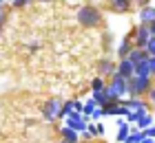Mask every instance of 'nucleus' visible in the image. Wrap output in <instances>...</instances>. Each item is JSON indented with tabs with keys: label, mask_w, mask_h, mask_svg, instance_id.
Returning a JSON list of instances; mask_svg holds the SVG:
<instances>
[{
	"label": "nucleus",
	"mask_w": 155,
	"mask_h": 143,
	"mask_svg": "<svg viewBox=\"0 0 155 143\" xmlns=\"http://www.w3.org/2000/svg\"><path fill=\"white\" fill-rule=\"evenodd\" d=\"M142 143H155V139H149V137H144V139H142Z\"/></svg>",
	"instance_id": "obj_30"
},
{
	"label": "nucleus",
	"mask_w": 155,
	"mask_h": 143,
	"mask_svg": "<svg viewBox=\"0 0 155 143\" xmlns=\"http://www.w3.org/2000/svg\"><path fill=\"white\" fill-rule=\"evenodd\" d=\"M153 22H155V7H151V5L142 7V9H140V24L149 26Z\"/></svg>",
	"instance_id": "obj_9"
},
{
	"label": "nucleus",
	"mask_w": 155,
	"mask_h": 143,
	"mask_svg": "<svg viewBox=\"0 0 155 143\" xmlns=\"http://www.w3.org/2000/svg\"><path fill=\"white\" fill-rule=\"evenodd\" d=\"M115 75H120L122 79H131V77L135 75V66H133L129 60H120L117 68H115Z\"/></svg>",
	"instance_id": "obj_8"
},
{
	"label": "nucleus",
	"mask_w": 155,
	"mask_h": 143,
	"mask_svg": "<svg viewBox=\"0 0 155 143\" xmlns=\"http://www.w3.org/2000/svg\"><path fill=\"white\" fill-rule=\"evenodd\" d=\"M135 75L137 77H151V73H149V62H140L137 66H135Z\"/></svg>",
	"instance_id": "obj_19"
},
{
	"label": "nucleus",
	"mask_w": 155,
	"mask_h": 143,
	"mask_svg": "<svg viewBox=\"0 0 155 143\" xmlns=\"http://www.w3.org/2000/svg\"><path fill=\"white\" fill-rule=\"evenodd\" d=\"M111 7H113L115 11H126L131 7V2L129 0H113V2H111Z\"/></svg>",
	"instance_id": "obj_21"
},
{
	"label": "nucleus",
	"mask_w": 155,
	"mask_h": 143,
	"mask_svg": "<svg viewBox=\"0 0 155 143\" xmlns=\"http://www.w3.org/2000/svg\"><path fill=\"white\" fill-rule=\"evenodd\" d=\"M153 121H155V119H153V114H151V112H144L142 117H140V121L135 123V128H137L140 132H144V130H149V128L153 126Z\"/></svg>",
	"instance_id": "obj_12"
},
{
	"label": "nucleus",
	"mask_w": 155,
	"mask_h": 143,
	"mask_svg": "<svg viewBox=\"0 0 155 143\" xmlns=\"http://www.w3.org/2000/svg\"><path fill=\"white\" fill-rule=\"evenodd\" d=\"M126 60H129L133 66H137L140 62H144V60H146V51H142V48H135V46H133V48H131V53L126 55Z\"/></svg>",
	"instance_id": "obj_10"
},
{
	"label": "nucleus",
	"mask_w": 155,
	"mask_h": 143,
	"mask_svg": "<svg viewBox=\"0 0 155 143\" xmlns=\"http://www.w3.org/2000/svg\"><path fill=\"white\" fill-rule=\"evenodd\" d=\"M104 88H107V84H104L102 77H93V82H91V90L97 92V90H104Z\"/></svg>",
	"instance_id": "obj_22"
},
{
	"label": "nucleus",
	"mask_w": 155,
	"mask_h": 143,
	"mask_svg": "<svg viewBox=\"0 0 155 143\" xmlns=\"http://www.w3.org/2000/svg\"><path fill=\"white\" fill-rule=\"evenodd\" d=\"M100 20H102V16H100V11H97L95 7L84 5V7L78 9V22H80L82 26H97Z\"/></svg>",
	"instance_id": "obj_3"
},
{
	"label": "nucleus",
	"mask_w": 155,
	"mask_h": 143,
	"mask_svg": "<svg viewBox=\"0 0 155 143\" xmlns=\"http://www.w3.org/2000/svg\"><path fill=\"white\" fill-rule=\"evenodd\" d=\"M104 92H107L109 101H124V97L129 95L126 92V79H122L120 75H113L111 82L107 84V88H104Z\"/></svg>",
	"instance_id": "obj_2"
},
{
	"label": "nucleus",
	"mask_w": 155,
	"mask_h": 143,
	"mask_svg": "<svg viewBox=\"0 0 155 143\" xmlns=\"http://www.w3.org/2000/svg\"><path fill=\"white\" fill-rule=\"evenodd\" d=\"M62 99L60 97H51L49 101L42 106V117H45L47 121H55V119H60L62 117Z\"/></svg>",
	"instance_id": "obj_4"
},
{
	"label": "nucleus",
	"mask_w": 155,
	"mask_h": 143,
	"mask_svg": "<svg viewBox=\"0 0 155 143\" xmlns=\"http://www.w3.org/2000/svg\"><path fill=\"white\" fill-rule=\"evenodd\" d=\"M146 57H155V35H151L149 38V44H146Z\"/></svg>",
	"instance_id": "obj_24"
},
{
	"label": "nucleus",
	"mask_w": 155,
	"mask_h": 143,
	"mask_svg": "<svg viewBox=\"0 0 155 143\" xmlns=\"http://www.w3.org/2000/svg\"><path fill=\"white\" fill-rule=\"evenodd\" d=\"M129 134H131V126L122 119V121H120V128H117V141H120V143H124Z\"/></svg>",
	"instance_id": "obj_16"
},
{
	"label": "nucleus",
	"mask_w": 155,
	"mask_h": 143,
	"mask_svg": "<svg viewBox=\"0 0 155 143\" xmlns=\"http://www.w3.org/2000/svg\"><path fill=\"white\" fill-rule=\"evenodd\" d=\"M91 99L95 101V106H97V108H104L107 104H111V101H109V97H107V92H104V90H97V92H93V95H91Z\"/></svg>",
	"instance_id": "obj_14"
},
{
	"label": "nucleus",
	"mask_w": 155,
	"mask_h": 143,
	"mask_svg": "<svg viewBox=\"0 0 155 143\" xmlns=\"http://www.w3.org/2000/svg\"><path fill=\"white\" fill-rule=\"evenodd\" d=\"M122 104L126 106V110H129V112H137V114H144L146 110H149V104H146V101H142L140 97H135V99H124Z\"/></svg>",
	"instance_id": "obj_7"
},
{
	"label": "nucleus",
	"mask_w": 155,
	"mask_h": 143,
	"mask_svg": "<svg viewBox=\"0 0 155 143\" xmlns=\"http://www.w3.org/2000/svg\"><path fill=\"white\" fill-rule=\"evenodd\" d=\"M131 48H133V44L129 42V38H124L122 42H120V46H117V55H120V60H126V55L131 53Z\"/></svg>",
	"instance_id": "obj_15"
},
{
	"label": "nucleus",
	"mask_w": 155,
	"mask_h": 143,
	"mask_svg": "<svg viewBox=\"0 0 155 143\" xmlns=\"http://www.w3.org/2000/svg\"><path fill=\"white\" fill-rule=\"evenodd\" d=\"M149 31H151V35H155V22H153V24H149Z\"/></svg>",
	"instance_id": "obj_31"
},
{
	"label": "nucleus",
	"mask_w": 155,
	"mask_h": 143,
	"mask_svg": "<svg viewBox=\"0 0 155 143\" xmlns=\"http://www.w3.org/2000/svg\"><path fill=\"white\" fill-rule=\"evenodd\" d=\"M149 38H151V31H149V26H144V24H137L135 29V33H133V46L135 48H146V44H149Z\"/></svg>",
	"instance_id": "obj_5"
},
{
	"label": "nucleus",
	"mask_w": 155,
	"mask_h": 143,
	"mask_svg": "<svg viewBox=\"0 0 155 143\" xmlns=\"http://www.w3.org/2000/svg\"><path fill=\"white\" fill-rule=\"evenodd\" d=\"M102 117H104V108H95V110H93V114H91V119H93V121L102 119Z\"/></svg>",
	"instance_id": "obj_26"
},
{
	"label": "nucleus",
	"mask_w": 155,
	"mask_h": 143,
	"mask_svg": "<svg viewBox=\"0 0 155 143\" xmlns=\"http://www.w3.org/2000/svg\"><path fill=\"white\" fill-rule=\"evenodd\" d=\"M117 106H120V101H111V104H107V106H104V114L117 117Z\"/></svg>",
	"instance_id": "obj_23"
},
{
	"label": "nucleus",
	"mask_w": 155,
	"mask_h": 143,
	"mask_svg": "<svg viewBox=\"0 0 155 143\" xmlns=\"http://www.w3.org/2000/svg\"><path fill=\"white\" fill-rule=\"evenodd\" d=\"M2 7H5V5L0 2V24H2V18H5V9H2Z\"/></svg>",
	"instance_id": "obj_29"
},
{
	"label": "nucleus",
	"mask_w": 155,
	"mask_h": 143,
	"mask_svg": "<svg viewBox=\"0 0 155 143\" xmlns=\"http://www.w3.org/2000/svg\"><path fill=\"white\" fill-rule=\"evenodd\" d=\"M153 119H155V114H153Z\"/></svg>",
	"instance_id": "obj_34"
},
{
	"label": "nucleus",
	"mask_w": 155,
	"mask_h": 143,
	"mask_svg": "<svg viewBox=\"0 0 155 143\" xmlns=\"http://www.w3.org/2000/svg\"><path fill=\"white\" fill-rule=\"evenodd\" d=\"M153 88H155V86H153Z\"/></svg>",
	"instance_id": "obj_35"
},
{
	"label": "nucleus",
	"mask_w": 155,
	"mask_h": 143,
	"mask_svg": "<svg viewBox=\"0 0 155 143\" xmlns=\"http://www.w3.org/2000/svg\"><path fill=\"white\" fill-rule=\"evenodd\" d=\"M82 143H91V141H82Z\"/></svg>",
	"instance_id": "obj_33"
},
{
	"label": "nucleus",
	"mask_w": 155,
	"mask_h": 143,
	"mask_svg": "<svg viewBox=\"0 0 155 143\" xmlns=\"http://www.w3.org/2000/svg\"><path fill=\"white\" fill-rule=\"evenodd\" d=\"M95 108H97V106H95V101H93V99H87V101H84V108H82V117H84V119H87V117H91Z\"/></svg>",
	"instance_id": "obj_20"
},
{
	"label": "nucleus",
	"mask_w": 155,
	"mask_h": 143,
	"mask_svg": "<svg viewBox=\"0 0 155 143\" xmlns=\"http://www.w3.org/2000/svg\"><path fill=\"white\" fill-rule=\"evenodd\" d=\"M64 126L67 128H71V130H75L78 134H82V132H87V119L82 117V114H71V117H67L64 121Z\"/></svg>",
	"instance_id": "obj_6"
},
{
	"label": "nucleus",
	"mask_w": 155,
	"mask_h": 143,
	"mask_svg": "<svg viewBox=\"0 0 155 143\" xmlns=\"http://www.w3.org/2000/svg\"><path fill=\"white\" fill-rule=\"evenodd\" d=\"M71 114H78L75 112V99H69V101L62 104V117H71Z\"/></svg>",
	"instance_id": "obj_17"
},
{
	"label": "nucleus",
	"mask_w": 155,
	"mask_h": 143,
	"mask_svg": "<svg viewBox=\"0 0 155 143\" xmlns=\"http://www.w3.org/2000/svg\"><path fill=\"white\" fill-rule=\"evenodd\" d=\"M60 139H62V141H69V143H80V134H78L75 130H71V128L62 126V130H60Z\"/></svg>",
	"instance_id": "obj_11"
},
{
	"label": "nucleus",
	"mask_w": 155,
	"mask_h": 143,
	"mask_svg": "<svg viewBox=\"0 0 155 143\" xmlns=\"http://www.w3.org/2000/svg\"><path fill=\"white\" fill-rule=\"evenodd\" d=\"M104 132H107V130H104V126L102 123H95V130H93V137H102V134Z\"/></svg>",
	"instance_id": "obj_27"
},
{
	"label": "nucleus",
	"mask_w": 155,
	"mask_h": 143,
	"mask_svg": "<svg viewBox=\"0 0 155 143\" xmlns=\"http://www.w3.org/2000/svg\"><path fill=\"white\" fill-rule=\"evenodd\" d=\"M60 143H69V141H62V139H60Z\"/></svg>",
	"instance_id": "obj_32"
},
{
	"label": "nucleus",
	"mask_w": 155,
	"mask_h": 143,
	"mask_svg": "<svg viewBox=\"0 0 155 143\" xmlns=\"http://www.w3.org/2000/svg\"><path fill=\"white\" fill-rule=\"evenodd\" d=\"M142 139H144V132H140L137 128H131V134L126 137L124 143H142Z\"/></svg>",
	"instance_id": "obj_18"
},
{
	"label": "nucleus",
	"mask_w": 155,
	"mask_h": 143,
	"mask_svg": "<svg viewBox=\"0 0 155 143\" xmlns=\"http://www.w3.org/2000/svg\"><path fill=\"white\" fill-rule=\"evenodd\" d=\"M151 88H153L151 77H137V75H133L131 79H126V92H129V99H135L140 95H146Z\"/></svg>",
	"instance_id": "obj_1"
},
{
	"label": "nucleus",
	"mask_w": 155,
	"mask_h": 143,
	"mask_svg": "<svg viewBox=\"0 0 155 143\" xmlns=\"http://www.w3.org/2000/svg\"><path fill=\"white\" fill-rule=\"evenodd\" d=\"M149 101H151V104H155V88H151V90H149Z\"/></svg>",
	"instance_id": "obj_28"
},
{
	"label": "nucleus",
	"mask_w": 155,
	"mask_h": 143,
	"mask_svg": "<svg viewBox=\"0 0 155 143\" xmlns=\"http://www.w3.org/2000/svg\"><path fill=\"white\" fill-rule=\"evenodd\" d=\"M146 62H149V73H151V79L155 77V57H146Z\"/></svg>",
	"instance_id": "obj_25"
},
{
	"label": "nucleus",
	"mask_w": 155,
	"mask_h": 143,
	"mask_svg": "<svg viewBox=\"0 0 155 143\" xmlns=\"http://www.w3.org/2000/svg\"><path fill=\"white\" fill-rule=\"evenodd\" d=\"M115 68L117 66H113V62H111V60H102L100 62V77H107V75L113 77L115 75Z\"/></svg>",
	"instance_id": "obj_13"
}]
</instances>
